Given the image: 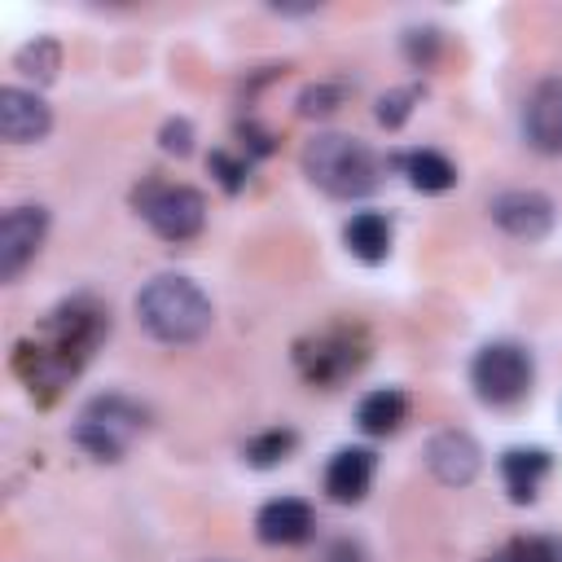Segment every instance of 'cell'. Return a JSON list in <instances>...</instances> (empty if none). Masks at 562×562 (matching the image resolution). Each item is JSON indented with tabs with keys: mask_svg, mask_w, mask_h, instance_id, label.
<instances>
[{
	"mask_svg": "<svg viewBox=\"0 0 562 562\" xmlns=\"http://www.w3.org/2000/svg\"><path fill=\"white\" fill-rule=\"evenodd\" d=\"M110 338V307L92 294L61 299L53 312L40 316V325L13 347V369L26 382V391L40 404H53L61 386H70L83 364L97 356V347Z\"/></svg>",
	"mask_w": 562,
	"mask_h": 562,
	"instance_id": "1",
	"label": "cell"
},
{
	"mask_svg": "<svg viewBox=\"0 0 562 562\" xmlns=\"http://www.w3.org/2000/svg\"><path fill=\"white\" fill-rule=\"evenodd\" d=\"M136 321L149 338H158L167 347H184V342H198L211 329L215 307H211V299L198 281H189L180 272H162V277L140 285Z\"/></svg>",
	"mask_w": 562,
	"mask_h": 562,
	"instance_id": "2",
	"label": "cell"
},
{
	"mask_svg": "<svg viewBox=\"0 0 562 562\" xmlns=\"http://www.w3.org/2000/svg\"><path fill=\"white\" fill-rule=\"evenodd\" d=\"M303 171L329 198H364L378 189V158L364 140L342 132H321L303 145Z\"/></svg>",
	"mask_w": 562,
	"mask_h": 562,
	"instance_id": "3",
	"label": "cell"
},
{
	"mask_svg": "<svg viewBox=\"0 0 562 562\" xmlns=\"http://www.w3.org/2000/svg\"><path fill=\"white\" fill-rule=\"evenodd\" d=\"M145 422H149L145 404H136L132 395L110 391V395H97V400H88V404L79 408V417H75V426H70V439H75L92 461H123L127 448L140 439Z\"/></svg>",
	"mask_w": 562,
	"mask_h": 562,
	"instance_id": "4",
	"label": "cell"
},
{
	"mask_svg": "<svg viewBox=\"0 0 562 562\" xmlns=\"http://www.w3.org/2000/svg\"><path fill=\"white\" fill-rule=\"evenodd\" d=\"M369 360V334L360 325H329L321 334H307L294 342V369L312 386H338Z\"/></svg>",
	"mask_w": 562,
	"mask_h": 562,
	"instance_id": "5",
	"label": "cell"
},
{
	"mask_svg": "<svg viewBox=\"0 0 562 562\" xmlns=\"http://www.w3.org/2000/svg\"><path fill=\"white\" fill-rule=\"evenodd\" d=\"M136 215L162 237V241H193L206 228V198L193 184H171V180H145L132 189Z\"/></svg>",
	"mask_w": 562,
	"mask_h": 562,
	"instance_id": "6",
	"label": "cell"
},
{
	"mask_svg": "<svg viewBox=\"0 0 562 562\" xmlns=\"http://www.w3.org/2000/svg\"><path fill=\"white\" fill-rule=\"evenodd\" d=\"M531 378H536V369H531L527 347L505 342V338L479 347L474 360H470V386H474V395H479L483 404H492V408L518 404V400L531 391Z\"/></svg>",
	"mask_w": 562,
	"mask_h": 562,
	"instance_id": "7",
	"label": "cell"
},
{
	"mask_svg": "<svg viewBox=\"0 0 562 562\" xmlns=\"http://www.w3.org/2000/svg\"><path fill=\"white\" fill-rule=\"evenodd\" d=\"M48 233V211L44 206H9L0 220V281H18L22 268L40 255Z\"/></svg>",
	"mask_w": 562,
	"mask_h": 562,
	"instance_id": "8",
	"label": "cell"
},
{
	"mask_svg": "<svg viewBox=\"0 0 562 562\" xmlns=\"http://www.w3.org/2000/svg\"><path fill=\"white\" fill-rule=\"evenodd\" d=\"M492 220L518 241H544L553 228V202L540 189H505L492 198Z\"/></svg>",
	"mask_w": 562,
	"mask_h": 562,
	"instance_id": "9",
	"label": "cell"
},
{
	"mask_svg": "<svg viewBox=\"0 0 562 562\" xmlns=\"http://www.w3.org/2000/svg\"><path fill=\"white\" fill-rule=\"evenodd\" d=\"M426 465H430V474H435L443 487H465V483L479 479L483 452H479L474 435H465V430H439V435H430V443H426Z\"/></svg>",
	"mask_w": 562,
	"mask_h": 562,
	"instance_id": "10",
	"label": "cell"
},
{
	"mask_svg": "<svg viewBox=\"0 0 562 562\" xmlns=\"http://www.w3.org/2000/svg\"><path fill=\"white\" fill-rule=\"evenodd\" d=\"M522 136L536 154H562V79H544L531 88L522 105Z\"/></svg>",
	"mask_w": 562,
	"mask_h": 562,
	"instance_id": "11",
	"label": "cell"
},
{
	"mask_svg": "<svg viewBox=\"0 0 562 562\" xmlns=\"http://www.w3.org/2000/svg\"><path fill=\"white\" fill-rule=\"evenodd\" d=\"M53 132V110L31 88H0V136L9 145H35Z\"/></svg>",
	"mask_w": 562,
	"mask_h": 562,
	"instance_id": "12",
	"label": "cell"
},
{
	"mask_svg": "<svg viewBox=\"0 0 562 562\" xmlns=\"http://www.w3.org/2000/svg\"><path fill=\"white\" fill-rule=\"evenodd\" d=\"M312 531H316V514L299 496H272L255 514V536L263 544H303V540H312Z\"/></svg>",
	"mask_w": 562,
	"mask_h": 562,
	"instance_id": "13",
	"label": "cell"
},
{
	"mask_svg": "<svg viewBox=\"0 0 562 562\" xmlns=\"http://www.w3.org/2000/svg\"><path fill=\"white\" fill-rule=\"evenodd\" d=\"M373 470L378 457L369 448H338L325 465V496L338 505H360L373 487Z\"/></svg>",
	"mask_w": 562,
	"mask_h": 562,
	"instance_id": "14",
	"label": "cell"
},
{
	"mask_svg": "<svg viewBox=\"0 0 562 562\" xmlns=\"http://www.w3.org/2000/svg\"><path fill=\"white\" fill-rule=\"evenodd\" d=\"M549 470H553V457L544 448H509L501 457V479H505V492H509L514 505L536 501V492L549 479Z\"/></svg>",
	"mask_w": 562,
	"mask_h": 562,
	"instance_id": "15",
	"label": "cell"
},
{
	"mask_svg": "<svg viewBox=\"0 0 562 562\" xmlns=\"http://www.w3.org/2000/svg\"><path fill=\"white\" fill-rule=\"evenodd\" d=\"M342 241L360 263H382L391 255V220L382 211H356L342 224Z\"/></svg>",
	"mask_w": 562,
	"mask_h": 562,
	"instance_id": "16",
	"label": "cell"
},
{
	"mask_svg": "<svg viewBox=\"0 0 562 562\" xmlns=\"http://www.w3.org/2000/svg\"><path fill=\"white\" fill-rule=\"evenodd\" d=\"M408 422V395L395 391V386H382V391H369L360 404H356V426L373 439L382 435H395L400 426Z\"/></svg>",
	"mask_w": 562,
	"mask_h": 562,
	"instance_id": "17",
	"label": "cell"
},
{
	"mask_svg": "<svg viewBox=\"0 0 562 562\" xmlns=\"http://www.w3.org/2000/svg\"><path fill=\"white\" fill-rule=\"evenodd\" d=\"M395 162H400V171L408 176V184L422 189V193H448V189L457 184V167H452V158H443L439 149H408V154H400Z\"/></svg>",
	"mask_w": 562,
	"mask_h": 562,
	"instance_id": "18",
	"label": "cell"
},
{
	"mask_svg": "<svg viewBox=\"0 0 562 562\" xmlns=\"http://www.w3.org/2000/svg\"><path fill=\"white\" fill-rule=\"evenodd\" d=\"M294 448H299V435H294L290 426H272V430L250 435V439L241 443V457H246V465H255V470H272V465H281V461H290Z\"/></svg>",
	"mask_w": 562,
	"mask_h": 562,
	"instance_id": "19",
	"label": "cell"
},
{
	"mask_svg": "<svg viewBox=\"0 0 562 562\" xmlns=\"http://www.w3.org/2000/svg\"><path fill=\"white\" fill-rule=\"evenodd\" d=\"M13 66H18V75H26V79H35V83H53L57 70H61V44H57L53 35H35L31 44L18 48Z\"/></svg>",
	"mask_w": 562,
	"mask_h": 562,
	"instance_id": "20",
	"label": "cell"
},
{
	"mask_svg": "<svg viewBox=\"0 0 562 562\" xmlns=\"http://www.w3.org/2000/svg\"><path fill=\"white\" fill-rule=\"evenodd\" d=\"M483 562H562V544L549 540V536H518V540L501 544Z\"/></svg>",
	"mask_w": 562,
	"mask_h": 562,
	"instance_id": "21",
	"label": "cell"
},
{
	"mask_svg": "<svg viewBox=\"0 0 562 562\" xmlns=\"http://www.w3.org/2000/svg\"><path fill=\"white\" fill-rule=\"evenodd\" d=\"M342 101H347V83L321 79V83H307V88L299 92V114H303V119H325V114H334Z\"/></svg>",
	"mask_w": 562,
	"mask_h": 562,
	"instance_id": "22",
	"label": "cell"
},
{
	"mask_svg": "<svg viewBox=\"0 0 562 562\" xmlns=\"http://www.w3.org/2000/svg\"><path fill=\"white\" fill-rule=\"evenodd\" d=\"M422 101V88L417 83H408V88H391V92H382L378 97V123L386 127V132H395V127H404L408 123V114H413V105Z\"/></svg>",
	"mask_w": 562,
	"mask_h": 562,
	"instance_id": "23",
	"label": "cell"
},
{
	"mask_svg": "<svg viewBox=\"0 0 562 562\" xmlns=\"http://www.w3.org/2000/svg\"><path fill=\"white\" fill-rule=\"evenodd\" d=\"M206 167H211V176L220 180L224 193H241V184L250 176V158L246 154H228V149H211Z\"/></svg>",
	"mask_w": 562,
	"mask_h": 562,
	"instance_id": "24",
	"label": "cell"
},
{
	"mask_svg": "<svg viewBox=\"0 0 562 562\" xmlns=\"http://www.w3.org/2000/svg\"><path fill=\"white\" fill-rule=\"evenodd\" d=\"M158 145H162L167 154L184 158V154L193 149V123H189V119H167L162 132H158Z\"/></svg>",
	"mask_w": 562,
	"mask_h": 562,
	"instance_id": "25",
	"label": "cell"
},
{
	"mask_svg": "<svg viewBox=\"0 0 562 562\" xmlns=\"http://www.w3.org/2000/svg\"><path fill=\"white\" fill-rule=\"evenodd\" d=\"M237 136H241V149H246V158H263V154H272V149H277V136H272L268 127H259L255 119L237 123Z\"/></svg>",
	"mask_w": 562,
	"mask_h": 562,
	"instance_id": "26",
	"label": "cell"
},
{
	"mask_svg": "<svg viewBox=\"0 0 562 562\" xmlns=\"http://www.w3.org/2000/svg\"><path fill=\"white\" fill-rule=\"evenodd\" d=\"M404 48H408V61L413 66H430L435 61V48H439V35L435 31H408Z\"/></svg>",
	"mask_w": 562,
	"mask_h": 562,
	"instance_id": "27",
	"label": "cell"
},
{
	"mask_svg": "<svg viewBox=\"0 0 562 562\" xmlns=\"http://www.w3.org/2000/svg\"><path fill=\"white\" fill-rule=\"evenodd\" d=\"M325 562H364V553H360V544H351V540H334V544L325 549Z\"/></svg>",
	"mask_w": 562,
	"mask_h": 562,
	"instance_id": "28",
	"label": "cell"
}]
</instances>
